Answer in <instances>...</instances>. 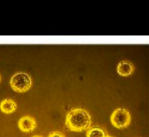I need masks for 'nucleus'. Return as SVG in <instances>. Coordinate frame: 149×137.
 I'll list each match as a JSON object with an SVG mask.
<instances>
[{
	"label": "nucleus",
	"mask_w": 149,
	"mask_h": 137,
	"mask_svg": "<svg viewBox=\"0 0 149 137\" xmlns=\"http://www.w3.org/2000/svg\"><path fill=\"white\" fill-rule=\"evenodd\" d=\"M65 125L70 131H86L91 126V117L90 113L84 109H73L67 114Z\"/></svg>",
	"instance_id": "1"
},
{
	"label": "nucleus",
	"mask_w": 149,
	"mask_h": 137,
	"mask_svg": "<svg viewBox=\"0 0 149 137\" xmlns=\"http://www.w3.org/2000/svg\"><path fill=\"white\" fill-rule=\"evenodd\" d=\"M10 85L13 91L17 92H26L32 86V78L25 72H18L12 77Z\"/></svg>",
	"instance_id": "2"
},
{
	"label": "nucleus",
	"mask_w": 149,
	"mask_h": 137,
	"mask_svg": "<svg viewBox=\"0 0 149 137\" xmlns=\"http://www.w3.org/2000/svg\"><path fill=\"white\" fill-rule=\"evenodd\" d=\"M111 121L116 128H125L130 124L131 116L127 110L124 108H118L111 113Z\"/></svg>",
	"instance_id": "3"
},
{
	"label": "nucleus",
	"mask_w": 149,
	"mask_h": 137,
	"mask_svg": "<svg viewBox=\"0 0 149 137\" xmlns=\"http://www.w3.org/2000/svg\"><path fill=\"white\" fill-rule=\"evenodd\" d=\"M18 125H19V129L21 131H23V132H26V133L33 131L37 127V123H36L35 120L33 117H30V116L22 117L19 120Z\"/></svg>",
	"instance_id": "4"
},
{
	"label": "nucleus",
	"mask_w": 149,
	"mask_h": 137,
	"mask_svg": "<svg viewBox=\"0 0 149 137\" xmlns=\"http://www.w3.org/2000/svg\"><path fill=\"white\" fill-rule=\"evenodd\" d=\"M117 71L120 76L127 77L130 76L133 71V66L131 62L127 61H123L118 64L117 67Z\"/></svg>",
	"instance_id": "5"
},
{
	"label": "nucleus",
	"mask_w": 149,
	"mask_h": 137,
	"mask_svg": "<svg viewBox=\"0 0 149 137\" xmlns=\"http://www.w3.org/2000/svg\"><path fill=\"white\" fill-rule=\"evenodd\" d=\"M17 108V104L10 99H6L0 103V109L6 114L13 113Z\"/></svg>",
	"instance_id": "6"
},
{
	"label": "nucleus",
	"mask_w": 149,
	"mask_h": 137,
	"mask_svg": "<svg viewBox=\"0 0 149 137\" xmlns=\"http://www.w3.org/2000/svg\"><path fill=\"white\" fill-rule=\"evenodd\" d=\"M106 133L100 127H90L87 130L86 137H106Z\"/></svg>",
	"instance_id": "7"
},
{
	"label": "nucleus",
	"mask_w": 149,
	"mask_h": 137,
	"mask_svg": "<svg viewBox=\"0 0 149 137\" xmlns=\"http://www.w3.org/2000/svg\"><path fill=\"white\" fill-rule=\"evenodd\" d=\"M48 137H65V136L63 135V134H62V133L58 132V131H55V132L51 133V134L48 135Z\"/></svg>",
	"instance_id": "8"
},
{
	"label": "nucleus",
	"mask_w": 149,
	"mask_h": 137,
	"mask_svg": "<svg viewBox=\"0 0 149 137\" xmlns=\"http://www.w3.org/2000/svg\"><path fill=\"white\" fill-rule=\"evenodd\" d=\"M33 137H42V136H40V135H34V136H33Z\"/></svg>",
	"instance_id": "9"
},
{
	"label": "nucleus",
	"mask_w": 149,
	"mask_h": 137,
	"mask_svg": "<svg viewBox=\"0 0 149 137\" xmlns=\"http://www.w3.org/2000/svg\"><path fill=\"white\" fill-rule=\"evenodd\" d=\"M106 137H111V136H106Z\"/></svg>",
	"instance_id": "10"
},
{
	"label": "nucleus",
	"mask_w": 149,
	"mask_h": 137,
	"mask_svg": "<svg viewBox=\"0 0 149 137\" xmlns=\"http://www.w3.org/2000/svg\"><path fill=\"white\" fill-rule=\"evenodd\" d=\"M0 79H1V78H0Z\"/></svg>",
	"instance_id": "11"
}]
</instances>
